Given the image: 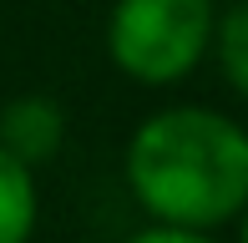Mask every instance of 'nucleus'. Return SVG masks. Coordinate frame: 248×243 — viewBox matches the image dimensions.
I'll return each instance as SVG.
<instances>
[{"mask_svg": "<svg viewBox=\"0 0 248 243\" xmlns=\"http://www.w3.org/2000/svg\"><path fill=\"white\" fill-rule=\"evenodd\" d=\"M127 178L142 208L172 228H213L248 203V137L228 117L177 106L127 147Z\"/></svg>", "mask_w": 248, "mask_h": 243, "instance_id": "nucleus-1", "label": "nucleus"}, {"mask_svg": "<svg viewBox=\"0 0 248 243\" xmlns=\"http://www.w3.org/2000/svg\"><path fill=\"white\" fill-rule=\"evenodd\" d=\"M111 61L137 81H177L202 61L213 41L208 0H122L111 10Z\"/></svg>", "mask_w": 248, "mask_h": 243, "instance_id": "nucleus-2", "label": "nucleus"}, {"mask_svg": "<svg viewBox=\"0 0 248 243\" xmlns=\"http://www.w3.org/2000/svg\"><path fill=\"white\" fill-rule=\"evenodd\" d=\"M61 132H66V117L46 96H20V102H10L5 112H0V147H5L10 157H20L26 167L56 157Z\"/></svg>", "mask_w": 248, "mask_h": 243, "instance_id": "nucleus-3", "label": "nucleus"}, {"mask_svg": "<svg viewBox=\"0 0 248 243\" xmlns=\"http://www.w3.org/2000/svg\"><path fill=\"white\" fill-rule=\"evenodd\" d=\"M36 228V187L31 167L0 147V243H26Z\"/></svg>", "mask_w": 248, "mask_h": 243, "instance_id": "nucleus-4", "label": "nucleus"}, {"mask_svg": "<svg viewBox=\"0 0 248 243\" xmlns=\"http://www.w3.org/2000/svg\"><path fill=\"white\" fill-rule=\"evenodd\" d=\"M218 61L228 71V81L238 86V96H248V5L228 10L218 26Z\"/></svg>", "mask_w": 248, "mask_h": 243, "instance_id": "nucleus-5", "label": "nucleus"}, {"mask_svg": "<svg viewBox=\"0 0 248 243\" xmlns=\"http://www.w3.org/2000/svg\"><path fill=\"white\" fill-rule=\"evenodd\" d=\"M127 243H208V238H202L198 228H172V223H167V228H152V233H137V238H127Z\"/></svg>", "mask_w": 248, "mask_h": 243, "instance_id": "nucleus-6", "label": "nucleus"}, {"mask_svg": "<svg viewBox=\"0 0 248 243\" xmlns=\"http://www.w3.org/2000/svg\"><path fill=\"white\" fill-rule=\"evenodd\" d=\"M243 213H248V203H243ZM243 243H248V218H243Z\"/></svg>", "mask_w": 248, "mask_h": 243, "instance_id": "nucleus-7", "label": "nucleus"}]
</instances>
